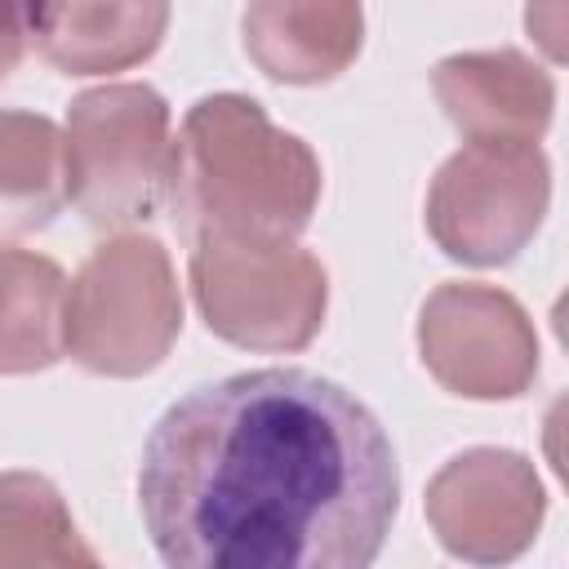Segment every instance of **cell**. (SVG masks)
<instances>
[{"instance_id": "cell-1", "label": "cell", "mask_w": 569, "mask_h": 569, "mask_svg": "<svg viewBox=\"0 0 569 569\" xmlns=\"http://www.w3.org/2000/svg\"><path fill=\"white\" fill-rule=\"evenodd\" d=\"M138 507L164 569H369L400 507V467L347 387L249 369L156 418Z\"/></svg>"}, {"instance_id": "cell-2", "label": "cell", "mask_w": 569, "mask_h": 569, "mask_svg": "<svg viewBox=\"0 0 569 569\" xmlns=\"http://www.w3.org/2000/svg\"><path fill=\"white\" fill-rule=\"evenodd\" d=\"M164 200L196 244H293L320 200V160L253 98L213 93L187 111L169 147Z\"/></svg>"}, {"instance_id": "cell-3", "label": "cell", "mask_w": 569, "mask_h": 569, "mask_svg": "<svg viewBox=\"0 0 569 569\" xmlns=\"http://www.w3.org/2000/svg\"><path fill=\"white\" fill-rule=\"evenodd\" d=\"M182 329L169 253L151 236L98 244L62 302V351L102 378L151 373Z\"/></svg>"}, {"instance_id": "cell-4", "label": "cell", "mask_w": 569, "mask_h": 569, "mask_svg": "<svg viewBox=\"0 0 569 569\" xmlns=\"http://www.w3.org/2000/svg\"><path fill=\"white\" fill-rule=\"evenodd\" d=\"M169 147V107L151 84H102L80 93L62 133L67 200L102 231L142 222L164 196Z\"/></svg>"}, {"instance_id": "cell-5", "label": "cell", "mask_w": 569, "mask_h": 569, "mask_svg": "<svg viewBox=\"0 0 569 569\" xmlns=\"http://www.w3.org/2000/svg\"><path fill=\"white\" fill-rule=\"evenodd\" d=\"M191 293L218 338L249 351H298L325 325L329 276L298 244L200 240Z\"/></svg>"}, {"instance_id": "cell-6", "label": "cell", "mask_w": 569, "mask_h": 569, "mask_svg": "<svg viewBox=\"0 0 569 569\" xmlns=\"http://www.w3.org/2000/svg\"><path fill=\"white\" fill-rule=\"evenodd\" d=\"M551 169L538 142H462L427 191L431 240L471 267L511 262L542 227Z\"/></svg>"}, {"instance_id": "cell-7", "label": "cell", "mask_w": 569, "mask_h": 569, "mask_svg": "<svg viewBox=\"0 0 569 569\" xmlns=\"http://www.w3.org/2000/svg\"><path fill=\"white\" fill-rule=\"evenodd\" d=\"M418 351L431 378L467 400H511L538 373V333L525 307L471 280H449L422 302Z\"/></svg>"}, {"instance_id": "cell-8", "label": "cell", "mask_w": 569, "mask_h": 569, "mask_svg": "<svg viewBox=\"0 0 569 569\" xmlns=\"http://www.w3.org/2000/svg\"><path fill=\"white\" fill-rule=\"evenodd\" d=\"M542 480L525 453L467 449L427 485V520L440 547L467 565H511L542 529Z\"/></svg>"}, {"instance_id": "cell-9", "label": "cell", "mask_w": 569, "mask_h": 569, "mask_svg": "<svg viewBox=\"0 0 569 569\" xmlns=\"http://www.w3.org/2000/svg\"><path fill=\"white\" fill-rule=\"evenodd\" d=\"M431 89L467 142H538L556 107L551 76L511 49L453 53L436 67Z\"/></svg>"}, {"instance_id": "cell-10", "label": "cell", "mask_w": 569, "mask_h": 569, "mask_svg": "<svg viewBox=\"0 0 569 569\" xmlns=\"http://www.w3.org/2000/svg\"><path fill=\"white\" fill-rule=\"evenodd\" d=\"M22 27L36 49L67 76L124 71L142 62L164 27V4H36L22 9Z\"/></svg>"}, {"instance_id": "cell-11", "label": "cell", "mask_w": 569, "mask_h": 569, "mask_svg": "<svg viewBox=\"0 0 569 569\" xmlns=\"http://www.w3.org/2000/svg\"><path fill=\"white\" fill-rule=\"evenodd\" d=\"M240 31L262 76L320 84L360 53L365 13L356 4H249Z\"/></svg>"}, {"instance_id": "cell-12", "label": "cell", "mask_w": 569, "mask_h": 569, "mask_svg": "<svg viewBox=\"0 0 569 569\" xmlns=\"http://www.w3.org/2000/svg\"><path fill=\"white\" fill-rule=\"evenodd\" d=\"M62 302L58 262L0 249V373H36L62 356Z\"/></svg>"}, {"instance_id": "cell-13", "label": "cell", "mask_w": 569, "mask_h": 569, "mask_svg": "<svg viewBox=\"0 0 569 569\" xmlns=\"http://www.w3.org/2000/svg\"><path fill=\"white\" fill-rule=\"evenodd\" d=\"M67 200L62 133L49 116L0 111V231L49 227Z\"/></svg>"}, {"instance_id": "cell-14", "label": "cell", "mask_w": 569, "mask_h": 569, "mask_svg": "<svg viewBox=\"0 0 569 569\" xmlns=\"http://www.w3.org/2000/svg\"><path fill=\"white\" fill-rule=\"evenodd\" d=\"M0 569H102L62 493L36 471H0Z\"/></svg>"}, {"instance_id": "cell-15", "label": "cell", "mask_w": 569, "mask_h": 569, "mask_svg": "<svg viewBox=\"0 0 569 569\" xmlns=\"http://www.w3.org/2000/svg\"><path fill=\"white\" fill-rule=\"evenodd\" d=\"M525 22H529V31L538 36V44L560 62V58H565V27H569V9H565V4H533V9L525 13Z\"/></svg>"}, {"instance_id": "cell-16", "label": "cell", "mask_w": 569, "mask_h": 569, "mask_svg": "<svg viewBox=\"0 0 569 569\" xmlns=\"http://www.w3.org/2000/svg\"><path fill=\"white\" fill-rule=\"evenodd\" d=\"M22 40H27L22 9H0V80L18 67V58H22Z\"/></svg>"}]
</instances>
